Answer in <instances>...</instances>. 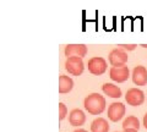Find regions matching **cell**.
Masks as SVG:
<instances>
[{
    "label": "cell",
    "mask_w": 147,
    "mask_h": 132,
    "mask_svg": "<svg viewBox=\"0 0 147 132\" xmlns=\"http://www.w3.org/2000/svg\"><path fill=\"white\" fill-rule=\"evenodd\" d=\"M84 105L91 115H99L105 109V98L99 93H91L85 98Z\"/></svg>",
    "instance_id": "6da1fadb"
},
{
    "label": "cell",
    "mask_w": 147,
    "mask_h": 132,
    "mask_svg": "<svg viewBox=\"0 0 147 132\" xmlns=\"http://www.w3.org/2000/svg\"><path fill=\"white\" fill-rule=\"evenodd\" d=\"M65 70L72 76H80L85 70V64L82 58H77V56L67 58L65 61Z\"/></svg>",
    "instance_id": "7a4b0ae2"
},
{
    "label": "cell",
    "mask_w": 147,
    "mask_h": 132,
    "mask_svg": "<svg viewBox=\"0 0 147 132\" xmlns=\"http://www.w3.org/2000/svg\"><path fill=\"white\" fill-rule=\"evenodd\" d=\"M127 59H129L127 53L120 48L113 49V50L109 53V62H110V65H112V67L125 66L127 62Z\"/></svg>",
    "instance_id": "3957f363"
},
{
    "label": "cell",
    "mask_w": 147,
    "mask_h": 132,
    "mask_svg": "<svg viewBox=\"0 0 147 132\" xmlns=\"http://www.w3.org/2000/svg\"><path fill=\"white\" fill-rule=\"evenodd\" d=\"M87 67H88V71L92 75L100 76L107 71V61L100 56H94V58H91L88 60Z\"/></svg>",
    "instance_id": "277c9868"
},
{
    "label": "cell",
    "mask_w": 147,
    "mask_h": 132,
    "mask_svg": "<svg viewBox=\"0 0 147 132\" xmlns=\"http://www.w3.org/2000/svg\"><path fill=\"white\" fill-rule=\"evenodd\" d=\"M125 101L131 107H140L145 102V93L139 88H130L125 94Z\"/></svg>",
    "instance_id": "5b68a950"
},
{
    "label": "cell",
    "mask_w": 147,
    "mask_h": 132,
    "mask_svg": "<svg viewBox=\"0 0 147 132\" xmlns=\"http://www.w3.org/2000/svg\"><path fill=\"white\" fill-rule=\"evenodd\" d=\"M124 115H125V105L123 103H112L108 108V117L110 121L117 122L121 120Z\"/></svg>",
    "instance_id": "8992f818"
},
{
    "label": "cell",
    "mask_w": 147,
    "mask_h": 132,
    "mask_svg": "<svg viewBox=\"0 0 147 132\" xmlns=\"http://www.w3.org/2000/svg\"><path fill=\"white\" fill-rule=\"evenodd\" d=\"M110 78L114 82H118V83H123L125 82L129 77H130V71H129L127 66H123V67H112L109 71Z\"/></svg>",
    "instance_id": "52a82bcc"
},
{
    "label": "cell",
    "mask_w": 147,
    "mask_h": 132,
    "mask_svg": "<svg viewBox=\"0 0 147 132\" xmlns=\"http://www.w3.org/2000/svg\"><path fill=\"white\" fill-rule=\"evenodd\" d=\"M64 53H65V56L67 58H72V56L84 58L87 54V47L85 44H67Z\"/></svg>",
    "instance_id": "ba28073f"
},
{
    "label": "cell",
    "mask_w": 147,
    "mask_h": 132,
    "mask_svg": "<svg viewBox=\"0 0 147 132\" xmlns=\"http://www.w3.org/2000/svg\"><path fill=\"white\" fill-rule=\"evenodd\" d=\"M132 82L136 86H146L147 84V70L145 66H136L132 70Z\"/></svg>",
    "instance_id": "9c48e42d"
},
{
    "label": "cell",
    "mask_w": 147,
    "mask_h": 132,
    "mask_svg": "<svg viewBox=\"0 0 147 132\" xmlns=\"http://www.w3.org/2000/svg\"><path fill=\"white\" fill-rule=\"evenodd\" d=\"M69 122L72 126H82L86 122V115L81 109H74L69 114Z\"/></svg>",
    "instance_id": "30bf717a"
},
{
    "label": "cell",
    "mask_w": 147,
    "mask_h": 132,
    "mask_svg": "<svg viewBox=\"0 0 147 132\" xmlns=\"http://www.w3.org/2000/svg\"><path fill=\"white\" fill-rule=\"evenodd\" d=\"M74 88V81L71 77L61 75L59 77V93H69Z\"/></svg>",
    "instance_id": "8fae6325"
},
{
    "label": "cell",
    "mask_w": 147,
    "mask_h": 132,
    "mask_svg": "<svg viewBox=\"0 0 147 132\" xmlns=\"http://www.w3.org/2000/svg\"><path fill=\"white\" fill-rule=\"evenodd\" d=\"M109 124L103 117H97L91 124V132H108Z\"/></svg>",
    "instance_id": "7c38bea8"
},
{
    "label": "cell",
    "mask_w": 147,
    "mask_h": 132,
    "mask_svg": "<svg viewBox=\"0 0 147 132\" xmlns=\"http://www.w3.org/2000/svg\"><path fill=\"white\" fill-rule=\"evenodd\" d=\"M102 89H103L104 94L110 98H120L121 97V89L113 83H104Z\"/></svg>",
    "instance_id": "4fadbf2b"
},
{
    "label": "cell",
    "mask_w": 147,
    "mask_h": 132,
    "mask_svg": "<svg viewBox=\"0 0 147 132\" xmlns=\"http://www.w3.org/2000/svg\"><path fill=\"white\" fill-rule=\"evenodd\" d=\"M124 130H137L140 129V121L136 116H127L123 122Z\"/></svg>",
    "instance_id": "5bb4252c"
},
{
    "label": "cell",
    "mask_w": 147,
    "mask_h": 132,
    "mask_svg": "<svg viewBox=\"0 0 147 132\" xmlns=\"http://www.w3.org/2000/svg\"><path fill=\"white\" fill-rule=\"evenodd\" d=\"M67 115V108L64 103H59V120H64Z\"/></svg>",
    "instance_id": "9a60e30c"
},
{
    "label": "cell",
    "mask_w": 147,
    "mask_h": 132,
    "mask_svg": "<svg viewBox=\"0 0 147 132\" xmlns=\"http://www.w3.org/2000/svg\"><path fill=\"white\" fill-rule=\"evenodd\" d=\"M137 47L136 44H120L119 48L123 49V50H127V52H131V50H135V48Z\"/></svg>",
    "instance_id": "2e32d148"
},
{
    "label": "cell",
    "mask_w": 147,
    "mask_h": 132,
    "mask_svg": "<svg viewBox=\"0 0 147 132\" xmlns=\"http://www.w3.org/2000/svg\"><path fill=\"white\" fill-rule=\"evenodd\" d=\"M144 126L146 127V130H147V113L144 115Z\"/></svg>",
    "instance_id": "e0dca14e"
},
{
    "label": "cell",
    "mask_w": 147,
    "mask_h": 132,
    "mask_svg": "<svg viewBox=\"0 0 147 132\" xmlns=\"http://www.w3.org/2000/svg\"><path fill=\"white\" fill-rule=\"evenodd\" d=\"M74 132H88V131H86V130H84V129H79V130H75Z\"/></svg>",
    "instance_id": "ac0fdd59"
},
{
    "label": "cell",
    "mask_w": 147,
    "mask_h": 132,
    "mask_svg": "<svg viewBox=\"0 0 147 132\" xmlns=\"http://www.w3.org/2000/svg\"><path fill=\"white\" fill-rule=\"evenodd\" d=\"M124 132H139L137 130H124Z\"/></svg>",
    "instance_id": "d6986e66"
},
{
    "label": "cell",
    "mask_w": 147,
    "mask_h": 132,
    "mask_svg": "<svg viewBox=\"0 0 147 132\" xmlns=\"http://www.w3.org/2000/svg\"><path fill=\"white\" fill-rule=\"evenodd\" d=\"M141 47H144V48H147V44H142Z\"/></svg>",
    "instance_id": "ffe728a7"
},
{
    "label": "cell",
    "mask_w": 147,
    "mask_h": 132,
    "mask_svg": "<svg viewBox=\"0 0 147 132\" xmlns=\"http://www.w3.org/2000/svg\"><path fill=\"white\" fill-rule=\"evenodd\" d=\"M115 132H118V131H115Z\"/></svg>",
    "instance_id": "44dd1931"
}]
</instances>
